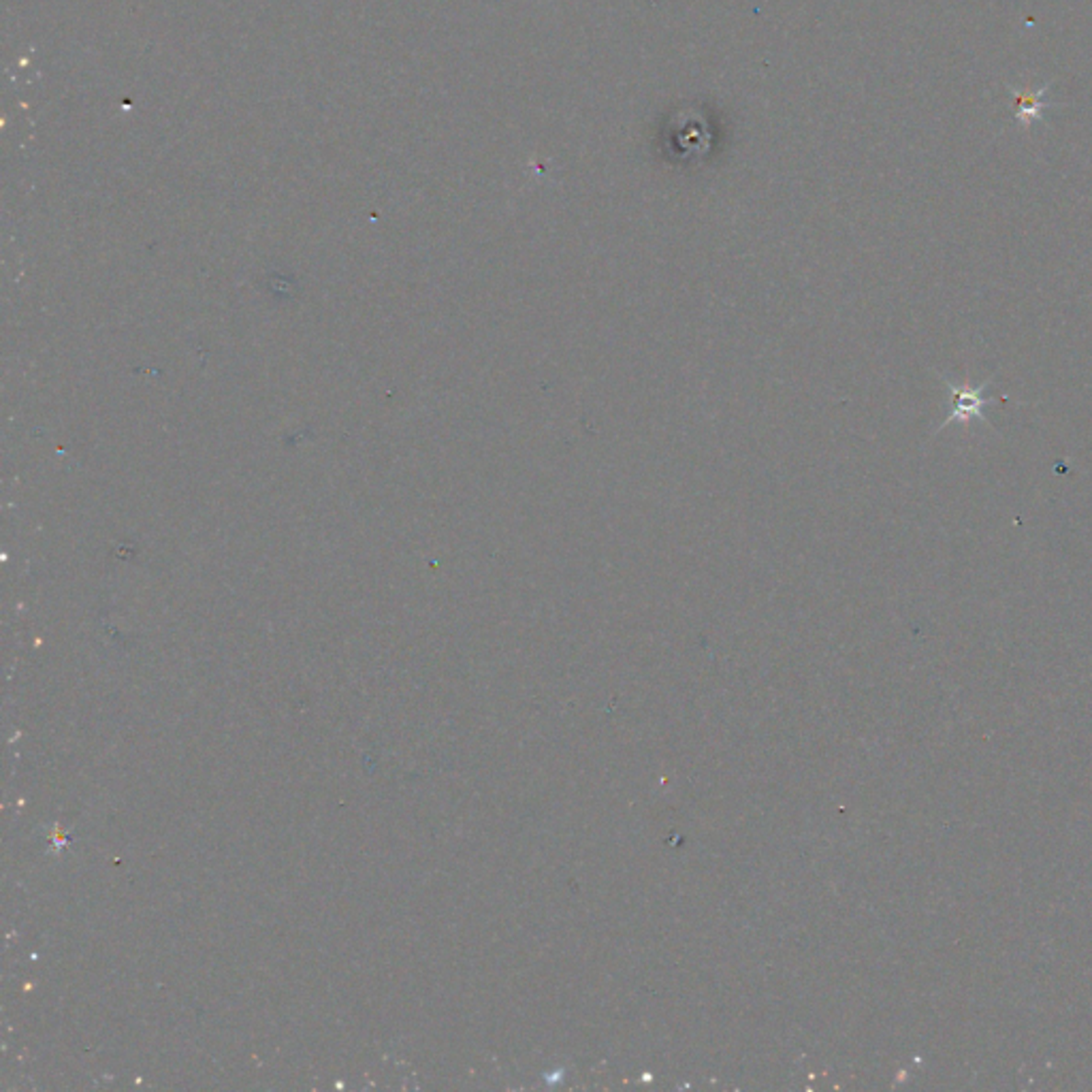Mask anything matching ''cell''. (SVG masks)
Instances as JSON below:
<instances>
[{
  "mask_svg": "<svg viewBox=\"0 0 1092 1092\" xmlns=\"http://www.w3.org/2000/svg\"><path fill=\"white\" fill-rule=\"evenodd\" d=\"M990 382L992 381H985L980 386H958L954 382L945 381L950 395H951V412H950V416L945 418L941 425H938V429H945L951 423H971L973 418H977V421H982L985 425H990L984 418V405L990 404L988 399L984 397V391L988 389Z\"/></svg>",
  "mask_w": 1092,
  "mask_h": 1092,
  "instance_id": "6da1fadb",
  "label": "cell"
},
{
  "mask_svg": "<svg viewBox=\"0 0 1092 1092\" xmlns=\"http://www.w3.org/2000/svg\"><path fill=\"white\" fill-rule=\"evenodd\" d=\"M1048 92V85H1043L1041 90H1011V95H1014V105H1016V118L1018 122L1024 124V126H1030L1033 119L1043 118V109L1048 108V103L1043 101V95Z\"/></svg>",
  "mask_w": 1092,
  "mask_h": 1092,
  "instance_id": "7a4b0ae2",
  "label": "cell"
}]
</instances>
